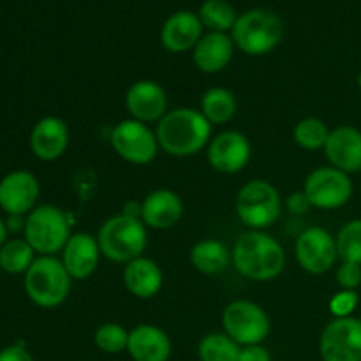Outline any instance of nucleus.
<instances>
[{
	"label": "nucleus",
	"instance_id": "nucleus-1",
	"mask_svg": "<svg viewBox=\"0 0 361 361\" xmlns=\"http://www.w3.org/2000/svg\"><path fill=\"white\" fill-rule=\"evenodd\" d=\"M212 126L201 111L178 108L166 113L157 126L159 145L173 157H189L207 147Z\"/></svg>",
	"mask_w": 361,
	"mask_h": 361
},
{
	"label": "nucleus",
	"instance_id": "nucleus-2",
	"mask_svg": "<svg viewBox=\"0 0 361 361\" xmlns=\"http://www.w3.org/2000/svg\"><path fill=\"white\" fill-rule=\"evenodd\" d=\"M233 263L243 277L264 282L282 274L286 252L281 243L267 233L249 231L235 243Z\"/></svg>",
	"mask_w": 361,
	"mask_h": 361
},
{
	"label": "nucleus",
	"instance_id": "nucleus-3",
	"mask_svg": "<svg viewBox=\"0 0 361 361\" xmlns=\"http://www.w3.org/2000/svg\"><path fill=\"white\" fill-rule=\"evenodd\" d=\"M97 243L106 259L127 264L143 254L147 247V229L140 219L120 214L101 226Z\"/></svg>",
	"mask_w": 361,
	"mask_h": 361
},
{
	"label": "nucleus",
	"instance_id": "nucleus-4",
	"mask_svg": "<svg viewBox=\"0 0 361 361\" xmlns=\"http://www.w3.org/2000/svg\"><path fill=\"white\" fill-rule=\"evenodd\" d=\"M281 18L267 9H250L240 14L231 30V39L240 51L247 55H267L282 41Z\"/></svg>",
	"mask_w": 361,
	"mask_h": 361
},
{
	"label": "nucleus",
	"instance_id": "nucleus-5",
	"mask_svg": "<svg viewBox=\"0 0 361 361\" xmlns=\"http://www.w3.org/2000/svg\"><path fill=\"white\" fill-rule=\"evenodd\" d=\"M27 296L42 309H55L62 305L71 291V275L60 259L41 256L34 259L25 274Z\"/></svg>",
	"mask_w": 361,
	"mask_h": 361
},
{
	"label": "nucleus",
	"instance_id": "nucleus-6",
	"mask_svg": "<svg viewBox=\"0 0 361 361\" xmlns=\"http://www.w3.org/2000/svg\"><path fill=\"white\" fill-rule=\"evenodd\" d=\"M25 240L41 256H53L66 247L71 238L67 215L55 204H41L25 221Z\"/></svg>",
	"mask_w": 361,
	"mask_h": 361
},
{
	"label": "nucleus",
	"instance_id": "nucleus-7",
	"mask_svg": "<svg viewBox=\"0 0 361 361\" xmlns=\"http://www.w3.org/2000/svg\"><path fill=\"white\" fill-rule=\"evenodd\" d=\"M281 196L270 182L252 180L240 189L236 197V214L252 231L270 228L281 217Z\"/></svg>",
	"mask_w": 361,
	"mask_h": 361
},
{
	"label": "nucleus",
	"instance_id": "nucleus-8",
	"mask_svg": "<svg viewBox=\"0 0 361 361\" xmlns=\"http://www.w3.org/2000/svg\"><path fill=\"white\" fill-rule=\"evenodd\" d=\"M226 335L240 345L261 344L270 334V317L257 303L238 300L229 303L222 312Z\"/></svg>",
	"mask_w": 361,
	"mask_h": 361
},
{
	"label": "nucleus",
	"instance_id": "nucleus-9",
	"mask_svg": "<svg viewBox=\"0 0 361 361\" xmlns=\"http://www.w3.org/2000/svg\"><path fill=\"white\" fill-rule=\"evenodd\" d=\"M307 200L310 207L321 210H335L341 208L351 200L353 182L348 173L334 168H317L307 176L303 185Z\"/></svg>",
	"mask_w": 361,
	"mask_h": 361
},
{
	"label": "nucleus",
	"instance_id": "nucleus-10",
	"mask_svg": "<svg viewBox=\"0 0 361 361\" xmlns=\"http://www.w3.org/2000/svg\"><path fill=\"white\" fill-rule=\"evenodd\" d=\"M111 145L116 154L130 164H148L157 155L159 141L154 130L137 120H122L111 130Z\"/></svg>",
	"mask_w": 361,
	"mask_h": 361
},
{
	"label": "nucleus",
	"instance_id": "nucleus-11",
	"mask_svg": "<svg viewBox=\"0 0 361 361\" xmlns=\"http://www.w3.org/2000/svg\"><path fill=\"white\" fill-rule=\"evenodd\" d=\"M323 361H361V321L356 317H335L319 338Z\"/></svg>",
	"mask_w": 361,
	"mask_h": 361
},
{
	"label": "nucleus",
	"instance_id": "nucleus-12",
	"mask_svg": "<svg viewBox=\"0 0 361 361\" xmlns=\"http://www.w3.org/2000/svg\"><path fill=\"white\" fill-rule=\"evenodd\" d=\"M296 259L305 271L326 274L337 261V240L323 228L305 229L296 240Z\"/></svg>",
	"mask_w": 361,
	"mask_h": 361
},
{
	"label": "nucleus",
	"instance_id": "nucleus-13",
	"mask_svg": "<svg viewBox=\"0 0 361 361\" xmlns=\"http://www.w3.org/2000/svg\"><path fill=\"white\" fill-rule=\"evenodd\" d=\"M37 178L30 171H11L0 180V208L9 215H25L34 210L39 197Z\"/></svg>",
	"mask_w": 361,
	"mask_h": 361
},
{
	"label": "nucleus",
	"instance_id": "nucleus-14",
	"mask_svg": "<svg viewBox=\"0 0 361 361\" xmlns=\"http://www.w3.org/2000/svg\"><path fill=\"white\" fill-rule=\"evenodd\" d=\"M208 161L219 173L233 175L249 164L250 143L238 130H226L219 134L208 147Z\"/></svg>",
	"mask_w": 361,
	"mask_h": 361
},
{
	"label": "nucleus",
	"instance_id": "nucleus-15",
	"mask_svg": "<svg viewBox=\"0 0 361 361\" xmlns=\"http://www.w3.org/2000/svg\"><path fill=\"white\" fill-rule=\"evenodd\" d=\"M126 106L130 116L137 122H155L166 115L168 95L164 88L155 81L141 80L127 90Z\"/></svg>",
	"mask_w": 361,
	"mask_h": 361
},
{
	"label": "nucleus",
	"instance_id": "nucleus-16",
	"mask_svg": "<svg viewBox=\"0 0 361 361\" xmlns=\"http://www.w3.org/2000/svg\"><path fill=\"white\" fill-rule=\"evenodd\" d=\"M201 37H203V23L192 11H178L162 25L161 42L171 53L194 49Z\"/></svg>",
	"mask_w": 361,
	"mask_h": 361
},
{
	"label": "nucleus",
	"instance_id": "nucleus-17",
	"mask_svg": "<svg viewBox=\"0 0 361 361\" xmlns=\"http://www.w3.org/2000/svg\"><path fill=\"white\" fill-rule=\"evenodd\" d=\"M101 249L97 240L88 233L71 235L62 250V263L71 279L83 281L97 270Z\"/></svg>",
	"mask_w": 361,
	"mask_h": 361
},
{
	"label": "nucleus",
	"instance_id": "nucleus-18",
	"mask_svg": "<svg viewBox=\"0 0 361 361\" xmlns=\"http://www.w3.org/2000/svg\"><path fill=\"white\" fill-rule=\"evenodd\" d=\"M328 161L344 173L361 171V130L351 126H341L330 133L326 141Z\"/></svg>",
	"mask_w": 361,
	"mask_h": 361
},
{
	"label": "nucleus",
	"instance_id": "nucleus-19",
	"mask_svg": "<svg viewBox=\"0 0 361 361\" xmlns=\"http://www.w3.org/2000/svg\"><path fill=\"white\" fill-rule=\"evenodd\" d=\"M69 147V129L56 116L39 120L30 133V148L41 161H56Z\"/></svg>",
	"mask_w": 361,
	"mask_h": 361
},
{
	"label": "nucleus",
	"instance_id": "nucleus-20",
	"mask_svg": "<svg viewBox=\"0 0 361 361\" xmlns=\"http://www.w3.org/2000/svg\"><path fill=\"white\" fill-rule=\"evenodd\" d=\"M182 215L183 203L173 190H154L141 203V221L148 228L169 229L182 219Z\"/></svg>",
	"mask_w": 361,
	"mask_h": 361
},
{
	"label": "nucleus",
	"instance_id": "nucleus-21",
	"mask_svg": "<svg viewBox=\"0 0 361 361\" xmlns=\"http://www.w3.org/2000/svg\"><path fill=\"white\" fill-rule=\"evenodd\" d=\"M127 351L134 361H168L171 356V341L161 328L140 324L129 331Z\"/></svg>",
	"mask_w": 361,
	"mask_h": 361
},
{
	"label": "nucleus",
	"instance_id": "nucleus-22",
	"mask_svg": "<svg viewBox=\"0 0 361 361\" xmlns=\"http://www.w3.org/2000/svg\"><path fill=\"white\" fill-rule=\"evenodd\" d=\"M235 53V42L231 35L222 32H210L203 35L196 44L192 53V60L200 71L207 74L221 73L231 62Z\"/></svg>",
	"mask_w": 361,
	"mask_h": 361
},
{
	"label": "nucleus",
	"instance_id": "nucleus-23",
	"mask_svg": "<svg viewBox=\"0 0 361 361\" xmlns=\"http://www.w3.org/2000/svg\"><path fill=\"white\" fill-rule=\"evenodd\" d=\"M123 284L137 298H154L162 288V271L155 261L141 256L126 264Z\"/></svg>",
	"mask_w": 361,
	"mask_h": 361
},
{
	"label": "nucleus",
	"instance_id": "nucleus-24",
	"mask_svg": "<svg viewBox=\"0 0 361 361\" xmlns=\"http://www.w3.org/2000/svg\"><path fill=\"white\" fill-rule=\"evenodd\" d=\"M231 256L228 247L219 240H201L190 250V263L197 271L207 275H217L228 268Z\"/></svg>",
	"mask_w": 361,
	"mask_h": 361
},
{
	"label": "nucleus",
	"instance_id": "nucleus-25",
	"mask_svg": "<svg viewBox=\"0 0 361 361\" xmlns=\"http://www.w3.org/2000/svg\"><path fill=\"white\" fill-rule=\"evenodd\" d=\"M201 113L210 123H226L235 116L236 99L228 88H210L201 99Z\"/></svg>",
	"mask_w": 361,
	"mask_h": 361
},
{
	"label": "nucleus",
	"instance_id": "nucleus-26",
	"mask_svg": "<svg viewBox=\"0 0 361 361\" xmlns=\"http://www.w3.org/2000/svg\"><path fill=\"white\" fill-rule=\"evenodd\" d=\"M197 16L203 27L210 28V32H222V34L233 30L238 20L235 7L228 0H204Z\"/></svg>",
	"mask_w": 361,
	"mask_h": 361
},
{
	"label": "nucleus",
	"instance_id": "nucleus-27",
	"mask_svg": "<svg viewBox=\"0 0 361 361\" xmlns=\"http://www.w3.org/2000/svg\"><path fill=\"white\" fill-rule=\"evenodd\" d=\"M34 252L27 240H9L0 247V268L6 274H27L34 263Z\"/></svg>",
	"mask_w": 361,
	"mask_h": 361
},
{
	"label": "nucleus",
	"instance_id": "nucleus-28",
	"mask_svg": "<svg viewBox=\"0 0 361 361\" xmlns=\"http://www.w3.org/2000/svg\"><path fill=\"white\" fill-rule=\"evenodd\" d=\"M240 351V344L226 334L207 335L197 348L201 361H238Z\"/></svg>",
	"mask_w": 361,
	"mask_h": 361
},
{
	"label": "nucleus",
	"instance_id": "nucleus-29",
	"mask_svg": "<svg viewBox=\"0 0 361 361\" xmlns=\"http://www.w3.org/2000/svg\"><path fill=\"white\" fill-rule=\"evenodd\" d=\"M331 130L319 118H303L295 127V141L305 150H319L326 147Z\"/></svg>",
	"mask_w": 361,
	"mask_h": 361
},
{
	"label": "nucleus",
	"instance_id": "nucleus-30",
	"mask_svg": "<svg viewBox=\"0 0 361 361\" xmlns=\"http://www.w3.org/2000/svg\"><path fill=\"white\" fill-rule=\"evenodd\" d=\"M337 254L342 263L361 264V219L349 221L337 236Z\"/></svg>",
	"mask_w": 361,
	"mask_h": 361
},
{
	"label": "nucleus",
	"instance_id": "nucleus-31",
	"mask_svg": "<svg viewBox=\"0 0 361 361\" xmlns=\"http://www.w3.org/2000/svg\"><path fill=\"white\" fill-rule=\"evenodd\" d=\"M94 342L106 355H118L126 351L129 344V331L116 323H106L97 328L94 335Z\"/></svg>",
	"mask_w": 361,
	"mask_h": 361
},
{
	"label": "nucleus",
	"instance_id": "nucleus-32",
	"mask_svg": "<svg viewBox=\"0 0 361 361\" xmlns=\"http://www.w3.org/2000/svg\"><path fill=\"white\" fill-rule=\"evenodd\" d=\"M356 305H358V295H356V291L342 289L341 293H337V295L330 300V312L334 314L335 317H351Z\"/></svg>",
	"mask_w": 361,
	"mask_h": 361
},
{
	"label": "nucleus",
	"instance_id": "nucleus-33",
	"mask_svg": "<svg viewBox=\"0 0 361 361\" xmlns=\"http://www.w3.org/2000/svg\"><path fill=\"white\" fill-rule=\"evenodd\" d=\"M337 282L342 289L355 291L361 286V264L342 263L337 270Z\"/></svg>",
	"mask_w": 361,
	"mask_h": 361
},
{
	"label": "nucleus",
	"instance_id": "nucleus-34",
	"mask_svg": "<svg viewBox=\"0 0 361 361\" xmlns=\"http://www.w3.org/2000/svg\"><path fill=\"white\" fill-rule=\"evenodd\" d=\"M0 361H34V358L27 351L23 342H18V344L7 345L0 351Z\"/></svg>",
	"mask_w": 361,
	"mask_h": 361
},
{
	"label": "nucleus",
	"instance_id": "nucleus-35",
	"mask_svg": "<svg viewBox=\"0 0 361 361\" xmlns=\"http://www.w3.org/2000/svg\"><path fill=\"white\" fill-rule=\"evenodd\" d=\"M238 361H271V356L261 344L245 345L240 351Z\"/></svg>",
	"mask_w": 361,
	"mask_h": 361
},
{
	"label": "nucleus",
	"instance_id": "nucleus-36",
	"mask_svg": "<svg viewBox=\"0 0 361 361\" xmlns=\"http://www.w3.org/2000/svg\"><path fill=\"white\" fill-rule=\"evenodd\" d=\"M288 208L289 212L295 215L305 214V212L310 208V203L309 200H307L305 192H303V190H300V192H293L291 196L288 197Z\"/></svg>",
	"mask_w": 361,
	"mask_h": 361
},
{
	"label": "nucleus",
	"instance_id": "nucleus-37",
	"mask_svg": "<svg viewBox=\"0 0 361 361\" xmlns=\"http://www.w3.org/2000/svg\"><path fill=\"white\" fill-rule=\"evenodd\" d=\"M123 215H127V217H133V219H140L141 221V204L134 203V201L126 203V207H123Z\"/></svg>",
	"mask_w": 361,
	"mask_h": 361
},
{
	"label": "nucleus",
	"instance_id": "nucleus-38",
	"mask_svg": "<svg viewBox=\"0 0 361 361\" xmlns=\"http://www.w3.org/2000/svg\"><path fill=\"white\" fill-rule=\"evenodd\" d=\"M23 215H9V221H7V231H18V229H25V221Z\"/></svg>",
	"mask_w": 361,
	"mask_h": 361
},
{
	"label": "nucleus",
	"instance_id": "nucleus-39",
	"mask_svg": "<svg viewBox=\"0 0 361 361\" xmlns=\"http://www.w3.org/2000/svg\"><path fill=\"white\" fill-rule=\"evenodd\" d=\"M6 238H7V224L0 219V247L7 242Z\"/></svg>",
	"mask_w": 361,
	"mask_h": 361
},
{
	"label": "nucleus",
	"instance_id": "nucleus-40",
	"mask_svg": "<svg viewBox=\"0 0 361 361\" xmlns=\"http://www.w3.org/2000/svg\"><path fill=\"white\" fill-rule=\"evenodd\" d=\"M358 87L361 88V73L358 74Z\"/></svg>",
	"mask_w": 361,
	"mask_h": 361
}]
</instances>
